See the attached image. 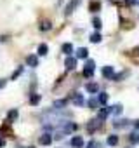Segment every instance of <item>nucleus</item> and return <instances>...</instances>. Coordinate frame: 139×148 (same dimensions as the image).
<instances>
[{"label": "nucleus", "instance_id": "nucleus-1", "mask_svg": "<svg viewBox=\"0 0 139 148\" xmlns=\"http://www.w3.org/2000/svg\"><path fill=\"white\" fill-rule=\"evenodd\" d=\"M101 125H103V120H101V119H92V120L87 124V131H89V132H94V131L99 129Z\"/></svg>", "mask_w": 139, "mask_h": 148}, {"label": "nucleus", "instance_id": "nucleus-2", "mask_svg": "<svg viewBox=\"0 0 139 148\" xmlns=\"http://www.w3.org/2000/svg\"><path fill=\"white\" fill-rule=\"evenodd\" d=\"M38 143H40L42 146H47V145L52 143V136H50L49 132H45V134H42V136L38 138Z\"/></svg>", "mask_w": 139, "mask_h": 148}, {"label": "nucleus", "instance_id": "nucleus-3", "mask_svg": "<svg viewBox=\"0 0 139 148\" xmlns=\"http://www.w3.org/2000/svg\"><path fill=\"white\" fill-rule=\"evenodd\" d=\"M103 77H106V79H115V70H113V66H104L103 68Z\"/></svg>", "mask_w": 139, "mask_h": 148}, {"label": "nucleus", "instance_id": "nucleus-4", "mask_svg": "<svg viewBox=\"0 0 139 148\" xmlns=\"http://www.w3.org/2000/svg\"><path fill=\"white\" fill-rule=\"evenodd\" d=\"M64 66H66V70H73L75 66H77V59L75 58H66V61H64Z\"/></svg>", "mask_w": 139, "mask_h": 148}, {"label": "nucleus", "instance_id": "nucleus-5", "mask_svg": "<svg viewBox=\"0 0 139 148\" xmlns=\"http://www.w3.org/2000/svg\"><path fill=\"white\" fill-rule=\"evenodd\" d=\"M73 105H77V106H84V105H85V98H84L82 94H75V96H73Z\"/></svg>", "mask_w": 139, "mask_h": 148}, {"label": "nucleus", "instance_id": "nucleus-6", "mask_svg": "<svg viewBox=\"0 0 139 148\" xmlns=\"http://www.w3.org/2000/svg\"><path fill=\"white\" fill-rule=\"evenodd\" d=\"M72 146H73V148H80V146H84V138H82V136H75V138L72 139Z\"/></svg>", "mask_w": 139, "mask_h": 148}, {"label": "nucleus", "instance_id": "nucleus-7", "mask_svg": "<svg viewBox=\"0 0 139 148\" xmlns=\"http://www.w3.org/2000/svg\"><path fill=\"white\" fill-rule=\"evenodd\" d=\"M101 9V2H99V0H92V2L89 4V11L91 12H97Z\"/></svg>", "mask_w": 139, "mask_h": 148}, {"label": "nucleus", "instance_id": "nucleus-8", "mask_svg": "<svg viewBox=\"0 0 139 148\" xmlns=\"http://www.w3.org/2000/svg\"><path fill=\"white\" fill-rule=\"evenodd\" d=\"M26 63H28L31 68H35V66H38V58H37V56H33V54H30V56L26 58Z\"/></svg>", "mask_w": 139, "mask_h": 148}, {"label": "nucleus", "instance_id": "nucleus-9", "mask_svg": "<svg viewBox=\"0 0 139 148\" xmlns=\"http://www.w3.org/2000/svg\"><path fill=\"white\" fill-rule=\"evenodd\" d=\"M80 4V0H72V2L68 4V7H66V14H72L73 11H75V7Z\"/></svg>", "mask_w": 139, "mask_h": 148}, {"label": "nucleus", "instance_id": "nucleus-10", "mask_svg": "<svg viewBox=\"0 0 139 148\" xmlns=\"http://www.w3.org/2000/svg\"><path fill=\"white\" fill-rule=\"evenodd\" d=\"M61 51H63L64 54H68V56H70V54H72V52H73V45H72V44H70V42H66V44H63V47H61Z\"/></svg>", "mask_w": 139, "mask_h": 148}, {"label": "nucleus", "instance_id": "nucleus-11", "mask_svg": "<svg viewBox=\"0 0 139 148\" xmlns=\"http://www.w3.org/2000/svg\"><path fill=\"white\" fill-rule=\"evenodd\" d=\"M87 56H89V51H87L85 47H80V49H77V58L84 59V58H87Z\"/></svg>", "mask_w": 139, "mask_h": 148}, {"label": "nucleus", "instance_id": "nucleus-12", "mask_svg": "<svg viewBox=\"0 0 139 148\" xmlns=\"http://www.w3.org/2000/svg\"><path fill=\"white\" fill-rule=\"evenodd\" d=\"M85 89H87L89 92H92V94H96L99 87H97V84H94V82H91V84H87V86H85Z\"/></svg>", "mask_w": 139, "mask_h": 148}, {"label": "nucleus", "instance_id": "nucleus-13", "mask_svg": "<svg viewBox=\"0 0 139 148\" xmlns=\"http://www.w3.org/2000/svg\"><path fill=\"white\" fill-rule=\"evenodd\" d=\"M110 113H111V108H101V112H99V119H101V120H104Z\"/></svg>", "mask_w": 139, "mask_h": 148}, {"label": "nucleus", "instance_id": "nucleus-14", "mask_svg": "<svg viewBox=\"0 0 139 148\" xmlns=\"http://www.w3.org/2000/svg\"><path fill=\"white\" fill-rule=\"evenodd\" d=\"M18 115H19V113H18V110H11V112H9V115H7V122H14V120L18 119Z\"/></svg>", "mask_w": 139, "mask_h": 148}, {"label": "nucleus", "instance_id": "nucleus-15", "mask_svg": "<svg viewBox=\"0 0 139 148\" xmlns=\"http://www.w3.org/2000/svg\"><path fill=\"white\" fill-rule=\"evenodd\" d=\"M117 143H118V138H117V134H110V136H108V145H110V146H115Z\"/></svg>", "mask_w": 139, "mask_h": 148}, {"label": "nucleus", "instance_id": "nucleus-16", "mask_svg": "<svg viewBox=\"0 0 139 148\" xmlns=\"http://www.w3.org/2000/svg\"><path fill=\"white\" fill-rule=\"evenodd\" d=\"M91 42H92V44H99V42H101V35H99V32H96V33L91 35Z\"/></svg>", "mask_w": 139, "mask_h": 148}, {"label": "nucleus", "instance_id": "nucleus-17", "mask_svg": "<svg viewBox=\"0 0 139 148\" xmlns=\"http://www.w3.org/2000/svg\"><path fill=\"white\" fill-rule=\"evenodd\" d=\"M66 106V99H59V101H54V108L56 110H61Z\"/></svg>", "mask_w": 139, "mask_h": 148}, {"label": "nucleus", "instance_id": "nucleus-18", "mask_svg": "<svg viewBox=\"0 0 139 148\" xmlns=\"http://www.w3.org/2000/svg\"><path fill=\"white\" fill-rule=\"evenodd\" d=\"M129 139H130V143H134V145H137V143H139V131H136V132H132Z\"/></svg>", "mask_w": 139, "mask_h": 148}, {"label": "nucleus", "instance_id": "nucleus-19", "mask_svg": "<svg viewBox=\"0 0 139 148\" xmlns=\"http://www.w3.org/2000/svg\"><path fill=\"white\" fill-rule=\"evenodd\" d=\"M47 51H49V47H47L45 44H40V45H38V54H40V56H45Z\"/></svg>", "mask_w": 139, "mask_h": 148}, {"label": "nucleus", "instance_id": "nucleus-20", "mask_svg": "<svg viewBox=\"0 0 139 148\" xmlns=\"http://www.w3.org/2000/svg\"><path fill=\"white\" fill-rule=\"evenodd\" d=\"M97 105H99V99H97V96H94V98L89 101V106H91V110H96Z\"/></svg>", "mask_w": 139, "mask_h": 148}, {"label": "nucleus", "instance_id": "nucleus-21", "mask_svg": "<svg viewBox=\"0 0 139 148\" xmlns=\"http://www.w3.org/2000/svg\"><path fill=\"white\" fill-rule=\"evenodd\" d=\"M50 23L49 21H40V30H44V32H47V30H50Z\"/></svg>", "mask_w": 139, "mask_h": 148}, {"label": "nucleus", "instance_id": "nucleus-22", "mask_svg": "<svg viewBox=\"0 0 139 148\" xmlns=\"http://www.w3.org/2000/svg\"><path fill=\"white\" fill-rule=\"evenodd\" d=\"M30 103H31V105H38V103H40V94H31Z\"/></svg>", "mask_w": 139, "mask_h": 148}, {"label": "nucleus", "instance_id": "nucleus-23", "mask_svg": "<svg viewBox=\"0 0 139 148\" xmlns=\"http://www.w3.org/2000/svg\"><path fill=\"white\" fill-rule=\"evenodd\" d=\"M97 99H99V103H101V105H104V103L108 101V94H106V92H101V94L97 96Z\"/></svg>", "mask_w": 139, "mask_h": 148}, {"label": "nucleus", "instance_id": "nucleus-24", "mask_svg": "<svg viewBox=\"0 0 139 148\" xmlns=\"http://www.w3.org/2000/svg\"><path fill=\"white\" fill-rule=\"evenodd\" d=\"M111 113L120 115V113H122V105H115V106H111Z\"/></svg>", "mask_w": 139, "mask_h": 148}, {"label": "nucleus", "instance_id": "nucleus-25", "mask_svg": "<svg viewBox=\"0 0 139 148\" xmlns=\"http://www.w3.org/2000/svg\"><path fill=\"white\" fill-rule=\"evenodd\" d=\"M87 148H103V146H101V143H99V141L92 139V141H91V143L87 145Z\"/></svg>", "mask_w": 139, "mask_h": 148}, {"label": "nucleus", "instance_id": "nucleus-26", "mask_svg": "<svg viewBox=\"0 0 139 148\" xmlns=\"http://www.w3.org/2000/svg\"><path fill=\"white\" fill-rule=\"evenodd\" d=\"M92 26H94L96 30H99V28L103 26V25H101V19H99V18H94V19H92Z\"/></svg>", "mask_w": 139, "mask_h": 148}, {"label": "nucleus", "instance_id": "nucleus-27", "mask_svg": "<svg viewBox=\"0 0 139 148\" xmlns=\"http://www.w3.org/2000/svg\"><path fill=\"white\" fill-rule=\"evenodd\" d=\"M127 124H129V120H115V122H113L115 127H123V125H127Z\"/></svg>", "mask_w": 139, "mask_h": 148}, {"label": "nucleus", "instance_id": "nucleus-28", "mask_svg": "<svg viewBox=\"0 0 139 148\" xmlns=\"http://www.w3.org/2000/svg\"><path fill=\"white\" fill-rule=\"evenodd\" d=\"M92 73H94V70H89V68H84V77H92Z\"/></svg>", "mask_w": 139, "mask_h": 148}, {"label": "nucleus", "instance_id": "nucleus-29", "mask_svg": "<svg viewBox=\"0 0 139 148\" xmlns=\"http://www.w3.org/2000/svg\"><path fill=\"white\" fill-rule=\"evenodd\" d=\"M94 66H96V63H94L92 59H89V61L85 63V68H89V70H94Z\"/></svg>", "mask_w": 139, "mask_h": 148}, {"label": "nucleus", "instance_id": "nucleus-30", "mask_svg": "<svg viewBox=\"0 0 139 148\" xmlns=\"http://www.w3.org/2000/svg\"><path fill=\"white\" fill-rule=\"evenodd\" d=\"M136 2L139 4V0H127V4H136Z\"/></svg>", "mask_w": 139, "mask_h": 148}, {"label": "nucleus", "instance_id": "nucleus-31", "mask_svg": "<svg viewBox=\"0 0 139 148\" xmlns=\"http://www.w3.org/2000/svg\"><path fill=\"white\" fill-rule=\"evenodd\" d=\"M4 145H5V141H4V139H2V138H0V148H2V146H4Z\"/></svg>", "mask_w": 139, "mask_h": 148}, {"label": "nucleus", "instance_id": "nucleus-32", "mask_svg": "<svg viewBox=\"0 0 139 148\" xmlns=\"http://www.w3.org/2000/svg\"><path fill=\"white\" fill-rule=\"evenodd\" d=\"M4 86H5V80H0V89H2Z\"/></svg>", "mask_w": 139, "mask_h": 148}, {"label": "nucleus", "instance_id": "nucleus-33", "mask_svg": "<svg viewBox=\"0 0 139 148\" xmlns=\"http://www.w3.org/2000/svg\"><path fill=\"white\" fill-rule=\"evenodd\" d=\"M136 129H137V131H139V120H137V122H136Z\"/></svg>", "mask_w": 139, "mask_h": 148}, {"label": "nucleus", "instance_id": "nucleus-34", "mask_svg": "<svg viewBox=\"0 0 139 148\" xmlns=\"http://www.w3.org/2000/svg\"><path fill=\"white\" fill-rule=\"evenodd\" d=\"M28 148H33V146H28Z\"/></svg>", "mask_w": 139, "mask_h": 148}]
</instances>
